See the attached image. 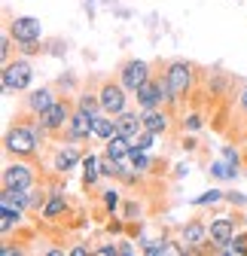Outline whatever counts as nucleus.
<instances>
[{"label":"nucleus","instance_id":"obj_1","mask_svg":"<svg viewBox=\"0 0 247 256\" xmlns=\"http://www.w3.org/2000/svg\"><path fill=\"white\" fill-rule=\"evenodd\" d=\"M4 150L6 156H16V158H28V162H34V158L43 152V144L34 132V125H30V116L28 119H18L16 125L6 128L4 134Z\"/></svg>","mask_w":247,"mask_h":256},{"label":"nucleus","instance_id":"obj_2","mask_svg":"<svg viewBox=\"0 0 247 256\" xmlns=\"http://www.w3.org/2000/svg\"><path fill=\"white\" fill-rule=\"evenodd\" d=\"M171 92H174V104H183L186 98H192V92H196V82H198V68L192 61L186 58H174L168 61L165 68H162Z\"/></svg>","mask_w":247,"mask_h":256},{"label":"nucleus","instance_id":"obj_3","mask_svg":"<svg viewBox=\"0 0 247 256\" xmlns=\"http://www.w3.org/2000/svg\"><path fill=\"white\" fill-rule=\"evenodd\" d=\"M0 82H4V94H12V92H28V88H30V82H34V64L28 61V55H18L16 61L10 58V61L4 64Z\"/></svg>","mask_w":247,"mask_h":256},{"label":"nucleus","instance_id":"obj_4","mask_svg":"<svg viewBox=\"0 0 247 256\" xmlns=\"http://www.w3.org/2000/svg\"><path fill=\"white\" fill-rule=\"evenodd\" d=\"M238 222L241 216H214L208 222V250L204 253H223L238 232Z\"/></svg>","mask_w":247,"mask_h":256},{"label":"nucleus","instance_id":"obj_5","mask_svg":"<svg viewBox=\"0 0 247 256\" xmlns=\"http://www.w3.org/2000/svg\"><path fill=\"white\" fill-rule=\"evenodd\" d=\"M70 116H74V101L64 94V98H58L49 110H43L37 119L46 125V132H49L52 138H64L68 125H70Z\"/></svg>","mask_w":247,"mask_h":256},{"label":"nucleus","instance_id":"obj_6","mask_svg":"<svg viewBox=\"0 0 247 256\" xmlns=\"http://www.w3.org/2000/svg\"><path fill=\"white\" fill-rule=\"evenodd\" d=\"M98 94H101V110L104 113H110V116H119L122 110H128V88L122 86L119 80H104L101 82V88H98Z\"/></svg>","mask_w":247,"mask_h":256},{"label":"nucleus","instance_id":"obj_7","mask_svg":"<svg viewBox=\"0 0 247 256\" xmlns=\"http://www.w3.org/2000/svg\"><path fill=\"white\" fill-rule=\"evenodd\" d=\"M150 76H152V68H150V61H144V58H128V61H122V64H119V74H116V80L126 86L132 94H134Z\"/></svg>","mask_w":247,"mask_h":256},{"label":"nucleus","instance_id":"obj_8","mask_svg":"<svg viewBox=\"0 0 247 256\" xmlns=\"http://www.w3.org/2000/svg\"><path fill=\"white\" fill-rule=\"evenodd\" d=\"M4 186H12V189H30L37 186V168L28 162V158H16L4 168Z\"/></svg>","mask_w":247,"mask_h":256},{"label":"nucleus","instance_id":"obj_9","mask_svg":"<svg viewBox=\"0 0 247 256\" xmlns=\"http://www.w3.org/2000/svg\"><path fill=\"white\" fill-rule=\"evenodd\" d=\"M95 138V116L80 110L74 104V116H70V125H68V132H64V140H74V144H86Z\"/></svg>","mask_w":247,"mask_h":256},{"label":"nucleus","instance_id":"obj_10","mask_svg":"<svg viewBox=\"0 0 247 256\" xmlns=\"http://www.w3.org/2000/svg\"><path fill=\"white\" fill-rule=\"evenodd\" d=\"M82 156L86 152H80V146L74 140H64L61 146H55V152H52V171L58 177H64L68 171H76L80 162H82Z\"/></svg>","mask_w":247,"mask_h":256},{"label":"nucleus","instance_id":"obj_11","mask_svg":"<svg viewBox=\"0 0 247 256\" xmlns=\"http://www.w3.org/2000/svg\"><path fill=\"white\" fill-rule=\"evenodd\" d=\"M58 101V94L52 86H40V88H30L24 98H22V113L24 116H40L43 110H49Z\"/></svg>","mask_w":247,"mask_h":256},{"label":"nucleus","instance_id":"obj_12","mask_svg":"<svg viewBox=\"0 0 247 256\" xmlns=\"http://www.w3.org/2000/svg\"><path fill=\"white\" fill-rule=\"evenodd\" d=\"M180 244L186 247V253H204L208 250V222L204 220H190L180 229Z\"/></svg>","mask_w":247,"mask_h":256},{"label":"nucleus","instance_id":"obj_13","mask_svg":"<svg viewBox=\"0 0 247 256\" xmlns=\"http://www.w3.org/2000/svg\"><path fill=\"white\" fill-rule=\"evenodd\" d=\"M10 34L16 37V43H28V40H40L43 37V24L34 16H16L10 22Z\"/></svg>","mask_w":247,"mask_h":256},{"label":"nucleus","instance_id":"obj_14","mask_svg":"<svg viewBox=\"0 0 247 256\" xmlns=\"http://www.w3.org/2000/svg\"><path fill=\"white\" fill-rule=\"evenodd\" d=\"M144 128L152 134H168L171 132V110L168 107H156V110H140Z\"/></svg>","mask_w":247,"mask_h":256},{"label":"nucleus","instance_id":"obj_15","mask_svg":"<svg viewBox=\"0 0 247 256\" xmlns=\"http://www.w3.org/2000/svg\"><path fill=\"white\" fill-rule=\"evenodd\" d=\"M116 119V132L122 134V138H128V140H134L140 132H144V119H140V113L138 110H122L119 116H113Z\"/></svg>","mask_w":247,"mask_h":256},{"label":"nucleus","instance_id":"obj_16","mask_svg":"<svg viewBox=\"0 0 247 256\" xmlns=\"http://www.w3.org/2000/svg\"><path fill=\"white\" fill-rule=\"evenodd\" d=\"M70 210V202H68V196H64V189H52L49 192V202H46V208H43V220L46 222H55L58 216H64Z\"/></svg>","mask_w":247,"mask_h":256},{"label":"nucleus","instance_id":"obj_17","mask_svg":"<svg viewBox=\"0 0 247 256\" xmlns=\"http://www.w3.org/2000/svg\"><path fill=\"white\" fill-rule=\"evenodd\" d=\"M104 152H107L110 158H116V162H128V156H132V140L122 138V134L116 132L110 140H104Z\"/></svg>","mask_w":247,"mask_h":256},{"label":"nucleus","instance_id":"obj_18","mask_svg":"<svg viewBox=\"0 0 247 256\" xmlns=\"http://www.w3.org/2000/svg\"><path fill=\"white\" fill-rule=\"evenodd\" d=\"M80 168H82V183H86V189H92V186L101 180V156L86 152L82 162H80Z\"/></svg>","mask_w":247,"mask_h":256},{"label":"nucleus","instance_id":"obj_19","mask_svg":"<svg viewBox=\"0 0 247 256\" xmlns=\"http://www.w3.org/2000/svg\"><path fill=\"white\" fill-rule=\"evenodd\" d=\"M74 104H76L80 110L92 113V116L104 113V110H101V94H98V92H92V88H80V92H76V98H74Z\"/></svg>","mask_w":247,"mask_h":256},{"label":"nucleus","instance_id":"obj_20","mask_svg":"<svg viewBox=\"0 0 247 256\" xmlns=\"http://www.w3.org/2000/svg\"><path fill=\"white\" fill-rule=\"evenodd\" d=\"M0 204H12V208L28 210V208H30V189H12V186H4V192H0Z\"/></svg>","mask_w":247,"mask_h":256},{"label":"nucleus","instance_id":"obj_21","mask_svg":"<svg viewBox=\"0 0 247 256\" xmlns=\"http://www.w3.org/2000/svg\"><path fill=\"white\" fill-rule=\"evenodd\" d=\"M116 134V119L110 113H98L95 116V138L98 140H110Z\"/></svg>","mask_w":247,"mask_h":256},{"label":"nucleus","instance_id":"obj_22","mask_svg":"<svg viewBox=\"0 0 247 256\" xmlns=\"http://www.w3.org/2000/svg\"><path fill=\"white\" fill-rule=\"evenodd\" d=\"M4 208V220H0V232L4 235H10L12 232V226H18L22 222V216L28 214V210H22V208H12V204H0Z\"/></svg>","mask_w":247,"mask_h":256},{"label":"nucleus","instance_id":"obj_23","mask_svg":"<svg viewBox=\"0 0 247 256\" xmlns=\"http://www.w3.org/2000/svg\"><path fill=\"white\" fill-rule=\"evenodd\" d=\"M220 202H226V192H220V189H208V192H202V196H196L190 204H192V208H204V204H220Z\"/></svg>","mask_w":247,"mask_h":256},{"label":"nucleus","instance_id":"obj_24","mask_svg":"<svg viewBox=\"0 0 247 256\" xmlns=\"http://www.w3.org/2000/svg\"><path fill=\"white\" fill-rule=\"evenodd\" d=\"M140 250H144V256H159V253L165 256V253H171V241L162 235V238H152V241H146Z\"/></svg>","mask_w":247,"mask_h":256},{"label":"nucleus","instance_id":"obj_25","mask_svg":"<svg viewBox=\"0 0 247 256\" xmlns=\"http://www.w3.org/2000/svg\"><path fill=\"white\" fill-rule=\"evenodd\" d=\"M101 204H104V210H107V214H116V208L122 204V192H119L116 186L104 189V192H101Z\"/></svg>","mask_w":247,"mask_h":256},{"label":"nucleus","instance_id":"obj_26","mask_svg":"<svg viewBox=\"0 0 247 256\" xmlns=\"http://www.w3.org/2000/svg\"><path fill=\"white\" fill-rule=\"evenodd\" d=\"M223 253H232V256H247V232H235L232 244H229Z\"/></svg>","mask_w":247,"mask_h":256},{"label":"nucleus","instance_id":"obj_27","mask_svg":"<svg viewBox=\"0 0 247 256\" xmlns=\"http://www.w3.org/2000/svg\"><path fill=\"white\" fill-rule=\"evenodd\" d=\"M159 134H152V132H146V128H144V132L132 140V150H144V152H150L152 150V140H156Z\"/></svg>","mask_w":247,"mask_h":256},{"label":"nucleus","instance_id":"obj_28","mask_svg":"<svg viewBox=\"0 0 247 256\" xmlns=\"http://www.w3.org/2000/svg\"><path fill=\"white\" fill-rule=\"evenodd\" d=\"M210 174H214V177H220V180H223V177H229V180L238 177V171H235L229 162H214V165H210Z\"/></svg>","mask_w":247,"mask_h":256},{"label":"nucleus","instance_id":"obj_29","mask_svg":"<svg viewBox=\"0 0 247 256\" xmlns=\"http://www.w3.org/2000/svg\"><path fill=\"white\" fill-rule=\"evenodd\" d=\"M204 125V119H202V113L198 110H192V113H186V116H183V132H198V128Z\"/></svg>","mask_w":247,"mask_h":256},{"label":"nucleus","instance_id":"obj_30","mask_svg":"<svg viewBox=\"0 0 247 256\" xmlns=\"http://www.w3.org/2000/svg\"><path fill=\"white\" fill-rule=\"evenodd\" d=\"M12 40H16V37L10 34V28H6L4 34H0V58H4V64L12 58Z\"/></svg>","mask_w":247,"mask_h":256},{"label":"nucleus","instance_id":"obj_31","mask_svg":"<svg viewBox=\"0 0 247 256\" xmlns=\"http://www.w3.org/2000/svg\"><path fill=\"white\" fill-rule=\"evenodd\" d=\"M16 46H18V55H28V58H34V55L43 52L40 40H28V43H16Z\"/></svg>","mask_w":247,"mask_h":256},{"label":"nucleus","instance_id":"obj_32","mask_svg":"<svg viewBox=\"0 0 247 256\" xmlns=\"http://www.w3.org/2000/svg\"><path fill=\"white\" fill-rule=\"evenodd\" d=\"M223 158H226V162H229L232 168H238V165H241V156H238L232 146H223Z\"/></svg>","mask_w":247,"mask_h":256},{"label":"nucleus","instance_id":"obj_33","mask_svg":"<svg viewBox=\"0 0 247 256\" xmlns=\"http://www.w3.org/2000/svg\"><path fill=\"white\" fill-rule=\"evenodd\" d=\"M134 216H140V204L138 202H126V220L134 222Z\"/></svg>","mask_w":247,"mask_h":256},{"label":"nucleus","instance_id":"obj_34","mask_svg":"<svg viewBox=\"0 0 247 256\" xmlns=\"http://www.w3.org/2000/svg\"><path fill=\"white\" fill-rule=\"evenodd\" d=\"M95 253L98 256H119V244H101V247H95Z\"/></svg>","mask_w":247,"mask_h":256},{"label":"nucleus","instance_id":"obj_35","mask_svg":"<svg viewBox=\"0 0 247 256\" xmlns=\"http://www.w3.org/2000/svg\"><path fill=\"white\" fill-rule=\"evenodd\" d=\"M68 253H70V256H88V253H95V250H92V247H86V244H74Z\"/></svg>","mask_w":247,"mask_h":256},{"label":"nucleus","instance_id":"obj_36","mask_svg":"<svg viewBox=\"0 0 247 256\" xmlns=\"http://www.w3.org/2000/svg\"><path fill=\"white\" fill-rule=\"evenodd\" d=\"M235 104H238V110H241V113L247 116V86H244V88L238 92V101H235Z\"/></svg>","mask_w":247,"mask_h":256},{"label":"nucleus","instance_id":"obj_37","mask_svg":"<svg viewBox=\"0 0 247 256\" xmlns=\"http://www.w3.org/2000/svg\"><path fill=\"white\" fill-rule=\"evenodd\" d=\"M226 202H232V204H247V198L241 196V192H226Z\"/></svg>","mask_w":247,"mask_h":256},{"label":"nucleus","instance_id":"obj_38","mask_svg":"<svg viewBox=\"0 0 247 256\" xmlns=\"http://www.w3.org/2000/svg\"><path fill=\"white\" fill-rule=\"evenodd\" d=\"M132 253H134V247L128 241H119V256H132Z\"/></svg>","mask_w":247,"mask_h":256},{"label":"nucleus","instance_id":"obj_39","mask_svg":"<svg viewBox=\"0 0 247 256\" xmlns=\"http://www.w3.org/2000/svg\"><path fill=\"white\" fill-rule=\"evenodd\" d=\"M107 229H110V232H122V229H126V226H122V222L116 220V222H110V226H107Z\"/></svg>","mask_w":247,"mask_h":256},{"label":"nucleus","instance_id":"obj_40","mask_svg":"<svg viewBox=\"0 0 247 256\" xmlns=\"http://www.w3.org/2000/svg\"><path fill=\"white\" fill-rule=\"evenodd\" d=\"M244 165H247V146H244Z\"/></svg>","mask_w":247,"mask_h":256}]
</instances>
